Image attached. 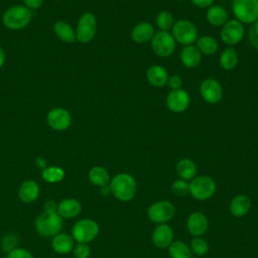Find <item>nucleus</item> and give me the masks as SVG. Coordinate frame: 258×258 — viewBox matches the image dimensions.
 <instances>
[{"label": "nucleus", "instance_id": "obj_1", "mask_svg": "<svg viewBox=\"0 0 258 258\" xmlns=\"http://www.w3.org/2000/svg\"><path fill=\"white\" fill-rule=\"evenodd\" d=\"M111 194L121 202H129L136 194L135 178L129 173H118L110 180Z\"/></svg>", "mask_w": 258, "mask_h": 258}, {"label": "nucleus", "instance_id": "obj_2", "mask_svg": "<svg viewBox=\"0 0 258 258\" xmlns=\"http://www.w3.org/2000/svg\"><path fill=\"white\" fill-rule=\"evenodd\" d=\"M62 220L57 213L43 212L35 220V230L42 237L52 238L61 232Z\"/></svg>", "mask_w": 258, "mask_h": 258}, {"label": "nucleus", "instance_id": "obj_3", "mask_svg": "<svg viewBox=\"0 0 258 258\" xmlns=\"http://www.w3.org/2000/svg\"><path fill=\"white\" fill-rule=\"evenodd\" d=\"M32 13L26 6H13L8 8L3 14L4 25L11 30L24 28L31 20Z\"/></svg>", "mask_w": 258, "mask_h": 258}, {"label": "nucleus", "instance_id": "obj_4", "mask_svg": "<svg viewBox=\"0 0 258 258\" xmlns=\"http://www.w3.org/2000/svg\"><path fill=\"white\" fill-rule=\"evenodd\" d=\"M198 28L197 26L187 19H179L174 21L171 28V35L175 42L182 44L183 46L192 44L198 39Z\"/></svg>", "mask_w": 258, "mask_h": 258}, {"label": "nucleus", "instance_id": "obj_5", "mask_svg": "<svg viewBox=\"0 0 258 258\" xmlns=\"http://www.w3.org/2000/svg\"><path fill=\"white\" fill-rule=\"evenodd\" d=\"M232 10L242 24H252L258 20V0H233Z\"/></svg>", "mask_w": 258, "mask_h": 258}, {"label": "nucleus", "instance_id": "obj_6", "mask_svg": "<svg viewBox=\"0 0 258 258\" xmlns=\"http://www.w3.org/2000/svg\"><path fill=\"white\" fill-rule=\"evenodd\" d=\"M99 234V225L92 219H81L75 223L72 229V237L77 243L93 241Z\"/></svg>", "mask_w": 258, "mask_h": 258}, {"label": "nucleus", "instance_id": "obj_7", "mask_svg": "<svg viewBox=\"0 0 258 258\" xmlns=\"http://www.w3.org/2000/svg\"><path fill=\"white\" fill-rule=\"evenodd\" d=\"M216 191L215 180L208 175L194 177L189 183V192L198 201L210 199Z\"/></svg>", "mask_w": 258, "mask_h": 258}, {"label": "nucleus", "instance_id": "obj_8", "mask_svg": "<svg viewBox=\"0 0 258 258\" xmlns=\"http://www.w3.org/2000/svg\"><path fill=\"white\" fill-rule=\"evenodd\" d=\"M150 41L153 52L160 57H167L175 50V40L168 31L158 30Z\"/></svg>", "mask_w": 258, "mask_h": 258}, {"label": "nucleus", "instance_id": "obj_9", "mask_svg": "<svg viewBox=\"0 0 258 258\" xmlns=\"http://www.w3.org/2000/svg\"><path fill=\"white\" fill-rule=\"evenodd\" d=\"M96 30H97V20L95 15L91 12H86L80 17L78 21L76 38L82 43L90 42L94 38L96 34Z\"/></svg>", "mask_w": 258, "mask_h": 258}, {"label": "nucleus", "instance_id": "obj_10", "mask_svg": "<svg viewBox=\"0 0 258 258\" xmlns=\"http://www.w3.org/2000/svg\"><path fill=\"white\" fill-rule=\"evenodd\" d=\"M245 29L243 24L237 19L228 20L221 28V39L222 41L229 45L234 46L238 44L244 37Z\"/></svg>", "mask_w": 258, "mask_h": 258}, {"label": "nucleus", "instance_id": "obj_11", "mask_svg": "<svg viewBox=\"0 0 258 258\" xmlns=\"http://www.w3.org/2000/svg\"><path fill=\"white\" fill-rule=\"evenodd\" d=\"M174 213V206L167 201L156 202L152 204L147 210L148 218L152 222L158 224H164L165 222L169 221L171 218H173Z\"/></svg>", "mask_w": 258, "mask_h": 258}, {"label": "nucleus", "instance_id": "obj_12", "mask_svg": "<svg viewBox=\"0 0 258 258\" xmlns=\"http://www.w3.org/2000/svg\"><path fill=\"white\" fill-rule=\"evenodd\" d=\"M200 94L205 102L209 104H217L222 100L223 89L217 80L206 79L200 86Z\"/></svg>", "mask_w": 258, "mask_h": 258}, {"label": "nucleus", "instance_id": "obj_13", "mask_svg": "<svg viewBox=\"0 0 258 258\" xmlns=\"http://www.w3.org/2000/svg\"><path fill=\"white\" fill-rule=\"evenodd\" d=\"M189 95L183 89L171 90L166 96V106L173 113L184 112L189 106Z\"/></svg>", "mask_w": 258, "mask_h": 258}, {"label": "nucleus", "instance_id": "obj_14", "mask_svg": "<svg viewBox=\"0 0 258 258\" xmlns=\"http://www.w3.org/2000/svg\"><path fill=\"white\" fill-rule=\"evenodd\" d=\"M48 125L57 131L66 130L70 127L72 123L71 114L62 108H53L47 114Z\"/></svg>", "mask_w": 258, "mask_h": 258}, {"label": "nucleus", "instance_id": "obj_15", "mask_svg": "<svg viewBox=\"0 0 258 258\" xmlns=\"http://www.w3.org/2000/svg\"><path fill=\"white\" fill-rule=\"evenodd\" d=\"M209 227V222L207 217L201 213V212H196L192 213L187 221H186V228L189 234H191L195 237H200L204 235Z\"/></svg>", "mask_w": 258, "mask_h": 258}, {"label": "nucleus", "instance_id": "obj_16", "mask_svg": "<svg viewBox=\"0 0 258 258\" xmlns=\"http://www.w3.org/2000/svg\"><path fill=\"white\" fill-rule=\"evenodd\" d=\"M173 240V231L166 224H159L152 233V242L158 248L168 247Z\"/></svg>", "mask_w": 258, "mask_h": 258}, {"label": "nucleus", "instance_id": "obj_17", "mask_svg": "<svg viewBox=\"0 0 258 258\" xmlns=\"http://www.w3.org/2000/svg\"><path fill=\"white\" fill-rule=\"evenodd\" d=\"M81 211L82 205L76 199H64L57 204V214L62 219H74L80 215Z\"/></svg>", "mask_w": 258, "mask_h": 258}, {"label": "nucleus", "instance_id": "obj_18", "mask_svg": "<svg viewBox=\"0 0 258 258\" xmlns=\"http://www.w3.org/2000/svg\"><path fill=\"white\" fill-rule=\"evenodd\" d=\"M154 27L149 22H140L136 24L131 30V38L138 44L146 43L150 41L154 35Z\"/></svg>", "mask_w": 258, "mask_h": 258}, {"label": "nucleus", "instance_id": "obj_19", "mask_svg": "<svg viewBox=\"0 0 258 258\" xmlns=\"http://www.w3.org/2000/svg\"><path fill=\"white\" fill-rule=\"evenodd\" d=\"M40 188L36 181L28 179L23 181L18 189V197L24 204H31L35 202L39 196Z\"/></svg>", "mask_w": 258, "mask_h": 258}, {"label": "nucleus", "instance_id": "obj_20", "mask_svg": "<svg viewBox=\"0 0 258 258\" xmlns=\"http://www.w3.org/2000/svg\"><path fill=\"white\" fill-rule=\"evenodd\" d=\"M167 71L158 64H154L148 68L146 71V79L148 83L155 88H162L167 84L168 81Z\"/></svg>", "mask_w": 258, "mask_h": 258}, {"label": "nucleus", "instance_id": "obj_21", "mask_svg": "<svg viewBox=\"0 0 258 258\" xmlns=\"http://www.w3.org/2000/svg\"><path fill=\"white\" fill-rule=\"evenodd\" d=\"M179 58L181 63L188 69H194L198 67L202 60V53L198 47L194 44L185 45L180 51Z\"/></svg>", "mask_w": 258, "mask_h": 258}, {"label": "nucleus", "instance_id": "obj_22", "mask_svg": "<svg viewBox=\"0 0 258 258\" xmlns=\"http://www.w3.org/2000/svg\"><path fill=\"white\" fill-rule=\"evenodd\" d=\"M75 240L72 235L67 233H58L51 239V247L58 254H68L73 251Z\"/></svg>", "mask_w": 258, "mask_h": 258}, {"label": "nucleus", "instance_id": "obj_23", "mask_svg": "<svg viewBox=\"0 0 258 258\" xmlns=\"http://www.w3.org/2000/svg\"><path fill=\"white\" fill-rule=\"evenodd\" d=\"M206 18L211 25L220 27L229 20V15L227 10L223 6L212 5L206 12Z\"/></svg>", "mask_w": 258, "mask_h": 258}, {"label": "nucleus", "instance_id": "obj_24", "mask_svg": "<svg viewBox=\"0 0 258 258\" xmlns=\"http://www.w3.org/2000/svg\"><path fill=\"white\" fill-rule=\"evenodd\" d=\"M251 208V201L245 195L236 196L230 203V212L233 216L240 218L245 216Z\"/></svg>", "mask_w": 258, "mask_h": 258}, {"label": "nucleus", "instance_id": "obj_25", "mask_svg": "<svg viewBox=\"0 0 258 258\" xmlns=\"http://www.w3.org/2000/svg\"><path fill=\"white\" fill-rule=\"evenodd\" d=\"M197 47L201 53L206 55L215 54L218 51L219 43L216 38L211 35H203L197 39Z\"/></svg>", "mask_w": 258, "mask_h": 258}, {"label": "nucleus", "instance_id": "obj_26", "mask_svg": "<svg viewBox=\"0 0 258 258\" xmlns=\"http://www.w3.org/2000/svg\"><path fill=\"white\" fill-rule=\"evenodd\" d=\"M176 172L181 179L189 180L196 177L197 174V165L189 158L180 159L176 164Z\"/></svg>", "mask_w": 258, "mask_h": 258}, {"label": "nucleus", "instance_id": "obj_27", "mask_svg": "<svg viewBox=\"0 0 258 258\" xmlns=\"http://www.w3.org/2000/svg\"><path fill=\"white\" fill-rule=\"evenodd\" d=\"M89 179L96 186H105L110 182V174L106 168L102 166H94L89 171Z\"/></svg>", "mask_w": 258, "mask_h": 258}, {"label": "nucleus", "instance_id": "obj_28", "mask_svg": "<svg viewBox=\"0 0 258 258\" xmlns=\"http://www.w3.org/2000/svg\"><path fill=\"white\" fill-rule=\"evenodd\" d=\"M239 62V56L236 49L232 46L226 48L220 56V64L225 71L234 70Z\"/></svg>", "mask_w": 258, "mask_h": 258}, {"label": "nucleus", "instance_id": "obj_29", "mask_svg": "<svg viewBox=\"0 0 258 258\" xmlns=\"http://www.w3.org/2000/svg\"><path fill=\"white\" fill-rule=\"evenodd\" d=\"M53 30H54V33L56 34V36L64 42L72 43L77 39L76 32L74 31L72 26L63 21L56 22L53 26Z\"/></svg>", "mask_w": 258, "mask_h": 258}, {"label": "nucleus", "instance_id": "obj_30", "mask_svg": "<svg viewBox=\"0 0 258 258\" xmlns=\"http://www.w3.org/2000/svg\"><path fill=\"white\" fill-rule=\"evenodd\" d=\"M168 254L171 258H190L191 256L189 247L181 241L171 242L168 246Z\"/></svg>", "mask_w": 258, "mask_h": 258}, {"label": "nucleus", "instance_id": "obj_31", "mask_svg": "<svg viewBox=\"0 0 258 258\" xmlns=\"http://www.w3.org/2000/svg\"><path fill=\"white\" fill-rule=\"evenodd\" d=\"M41 176L48 183L59 182L64 177V170L58 166H46L42 169Z\"/></svg>", "mask_w": 258, "mask_h": 258}, {"label": "nucleus", "instance_id": "obj_32", "mask_svg": "<svg viewBox=\"0 0 258 258\" xmlns=\"http://www.w3.org/2000/svg\"><path fill=\"white\" fill-rule=\"evenodd\" d=\"M156 25L159 28V30L162 31H168L169 29L172 28L174 24V18L171 12L167 10H162L160 11L157 16H156Z\"/></svg>", "mask_w": 258, "mask_h": 258}, {"label": "nucleus", "instance_id": "obj_33", "mask_svg": "<svg viewBox=\"0 0 258 258\" xmlns=\"http://www.w3.org/2000/svg\"><path fill=\"white\" fill-rule=\"evenodd\" d=\"M18 242H19V238L17 235L13 233L6 234L1 239V248L7 254L12 250H14L15 248H17Z\"/></svg>", "mask_w": 258, "mask_h": 258}, {"label": "nucleus", "instance_id": "obj_34", "mask_svg": "<svg viewBox=\"0 0 258 258\" xmlns=\"http://www.w3.org/2000/svg\"><path fill=\"white\" fill-rule=\"evenodd\" d=\"M190 249L196 255L203 256L208 252L209 245H208V243L205 239L200 238V237H196L190 242Z\"/></svg>", "mask_w": 258, "mask_h": 258}, {"label": "nucleus", "instance_id": "obj_35", "mask_svg": "<svg viewBox=\"0 0 258 258\" xmlns=\"http://www.w3.org/2000/svg\"><path fill=\"white\" fill-rule=\"evenodd\" d=\"M171 190L177 197H184L189 191V184L184 179H176L171 185Z\"/></svg>", "mask_w": 258, "mask_h": 258}, {"label": "nucleus", "instance_id": "obj_36", "mask_svg": "<svg viewBox=\"0 0 258 258\" xmlns=\"http://www.w3.org/2000/svg\"><path fill=\"white\" fill-rule=\"evenodd\" d=\"M72 252L75 258H88L90 256L91 249L86 243H77L75 244Z\"/></svg>", "mask_w": 258, "mask_h": 258}, {"label": "nucleus", "instance_id": "obj_37", "mask_svg": "<svg viewBox=\"0 0 258 258\" xmlns=\"http://www.w3.org/2000/svg\"><path fill=\"white\" fill-rule=\"evenodd\" d=\"M6 258H34V257L29 250H27L25 248L17 247L14 250H12L11 252L7 253Z\"/></svg>", "mask_w": 258, "mask_h": 258}, {"label": "nucleus", "instance_id": "obj_38", "mask_svg": "<svg viewBox=\"0 0 258 258\" xmlns=\"http://www.w3.org/2000/svg\"><path fill=\"white\" fill-rule=\"evenodd\" d=\"M248 38L251 45L258 49V20L251 24L248 31Z\"/></svg>", "mask_w": 258, "mask_h": 258}, {"label": "nucleus", "instance_id": "obj_39", "mask_svg": "<svg viewBox=\"0 0 258 258\" xmlns=\"http://www.w3.org/2000/svg\"><path fill=\"white\" fill-rule=\"evenodd\" d=\"M167 85L171 90H177V89H181L182 86V80L178 75H171L168 78L167 81Z\"/></svg>", "mask_w": 258, "mask_h": 258}, {"label": "nucleus", "instance_id": "obj_40", "mask_svg": "<svg viewBox=\"0 0 258 258\" xmlns=\"http://www.w3.org/2000/svg\"><path fill=\"white\" fill-rule=\"evenodd\" d=\"M43 210L45 213H57V204L53 200H47L43 204Z\"/></svg>", "mask_w": 258, "mask_h": 258}, {"label": "nucleus", "instance_id": "obj_41", "mask_svg": "<svg viewBox=\"0 0 258 258\" xmlns=\"http://www.w3.org/2000/svg\"><path fill=\"white\" fill-rule=\"evenodd\" d=\"M195 6L200 8H209L214 4L215 0H190Z\"/></svg>", "mask_w": 258, "mask_h": 258}, {"label": "nucleus", "instance_id": "obj_42", "mask_svg": "<svg viewBox=\"0 0 258 258\" xmlns=\"http://www.w3.org/2000/svg\"><path fill=\"white\" fill-rule=\"evenodd\" d=\"M23 2L28 9H37L42 4V0H23Z\"/></svg>", "mask_w": 258, "mask_h": 258}, {"label": "nucleus", "instance_id": "obj_43", "mask_svg": "<svg viewBox=\"0 0 258 258\" xmlns=\"http://www.w3.org/2000/svg\"><path fill=\"white\" fill-rule=\"evenodd\" d=\"M35 162H36L37 166H38V167H41L42 169L46 167V162H45V160H44L42 157H37L36 160H35Z\"/></svg>", "mask_w": 258, "mask_h": 258}, {"label": "nucleus", "instance_id": "obj_44", "mask_svg": "<svg viewBox=\"0 0 258 258\" xmlns=\"http://www.w3.org/2000/svg\"><path fill=\"white\" fill-rule=\"evenodd\" d=\"M110 192H111V190H110V186L109 185H105V186L101 187V194L103 196H108Z\"/></svg>", "mask_w": 258, "mask_h": 258}, {"label": "nucleus", "instance_id": "obj_45", "mask_svg": "<svg viewBox=\"0 0 258 258\" xmlns=\"http://www.w3.org/2000/svg\"><path fill=\"white\" fill-rule=\"evenodd\" d=\"M5 57H6L5 52H4L3 48H1V47H0V68H1V67L3 66V63H4V61H5Z\"/></svg>", "mask_w": 258, "mask_h": 258}, {"label": "nucleus", "instance_id": "obj_46", "mask_svg": "<svg viewBox=\"0 0 258 258\" xmlns=\"http://www.w3.org/2000/svg\"><path fill=\"white\" fill-rule=\"evenodd\" d=\"M174 1H182V0H174Z\"/></svg>", "mask_w": 258, "mask_h": 258}]
</instances>
